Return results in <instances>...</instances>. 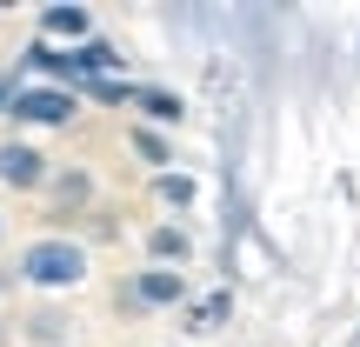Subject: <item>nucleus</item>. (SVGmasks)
Here are the masks:
<instances>
[{"label": "nucleus", "instance_id": "nucleus-8", "mask_svg": "<svg viewBox=\"0 0 360 347\" xmlns=\"http://www.w3.org/2000/svg\"><path fill=\"white\" fill-rule=\"evenodd\" d=\"M80 80H127V53H120L107 34L80 40V47H74V87H80Z\"/></svg>", "mask_w": 360, "mask_h": 347}, {"label": "nucleus", "instance_id": "nucleus-4", "mask_svg": "<svg viewBox=\"0 0 360 347\" xmlns=\"http://www.w3.org/2000/svg\"><path fill=\"white\" fill-rule=\"evenodd\" d=\"M47 174H53V160H47V147H40V141H27V134L0 141V187L40 194V187H47Z\"/></svg>", "mask_w": 360, "mask_h": 347}, {"label": "nucleus", "instance_id": "nucleus-10", "mask_svg": "<svg viewBox=\"0 0 360 347\" xmlns=\"http://www.w3.org/2000/svg\"><path fill=\"white\" fill-rule=\"evenodd\" d=\"M147 194H154L167 214H193V207H200V180H193L187 168H160V174H147Z\"/></svg>", "mask_w": 360, "mask_h": 347}, {"label": "nucleus", "instance_id": "nucleus-13", "mask_svg": "<svg viewBox=\"0 0 360 347\" xmlns=\"http://www.w3.org/2000/svg\"><path fill=\"white\" fill-rule=\"evenodd\" d=\"M127 147H134V160H147V174H160V168H174V141L160 127H141L134 120V134H127Z\"/></svg>", "mask_w": 360, "mask_h": 347}, {"label": "nucleus", "instance_id": "nucleus-19", "mask_svg": "<svg viewBox=\"0 0 360 347\" xmlns=\"http://www.w3.org/2000/svg\"><path fill=\"white\" fill-rule=\"evenodd\" d=\"M347 347H360V327H354V334H347Z\"/></svg>", "mask_w": 360, "mask_h": 347}, {"label": "nucleus", "instance_id": "nucleus-5", "mask_svg": "<svg viewBox=\"0 0 360 347\" xmlns=\"http://www.w3.org/2000/svg\"><path fill=\"white\" fill-rule=\"evenodd\" d=\"M101 27H94V13L80 7V0H53V7L34 13V40H53V47H80V40H94Z\"/></svg>", "mask_w": 360, "mask_h": 347}, {"label": "nucleus", "instance_id": "nucleus-3", "mask_svg": "<svg viewBox=\"0 0 360 347\" xmlns=\"http://www.w3.org/2000/svg\"><path fill=\"white\" fill-rule=\"evenodd\" d=\"M120 314H160V308H187V274L180 267H134L127 281H120Z\"/></svg>", "mask_w": 360, "mask_h": 347}, {"label": "nucleus", "instance_id": "nucleus-11", "mask_svg": "<svg viewBox=\"0 0 360 347\" xmlns=\"http://www.w3.org/2000/svg\"><path fill=\"white\" fill-rule=\"evenodd\" d=\"M134 107H141V127H160V134H167L174 120H187V101H180L174 87H154V80L134 87Z\"/></svg>", "mask_w": 360, "mask_h": 347}, {"label": "nucleus", "instance_id": "nucleus-17", "mask_svg": "<svg viewBox=\"0 0 360 347\" xmlns=\"http://www.w3.org/2000/svg\"><path fill=\"white\" fill-rule=\"evenodd\" d=\"M13 341H20V327H13V314L0 308V347H13Z\"/></svg>", "mask_w": 360, "mask_h": 347}, {"label": "nucleus", "instance_id": "nucleus-9", "mask_svg": "<svg viewBox=\"0 0 360 347\" xmlns=\"http://www.w3.org/2000/svg\"><path fill=\"white\" fill-rule=\"evenodd\" d=\"M141 247H147V267H180L193 254V234H187V220H154L141 234Z\"/></svg>", "mask_w": 360, "mask_h": 347}, {"label": "nucleus", "instance_id": "nucleus-1", "mask_svg": "<svg viewBox=\"0 0 360 347\" xmlns=\"http://www.w3.org/2000/svg\"><path fill=\"white\" fill-rule=\"evenodd\" d=\"M87 274H94V247L80 241V234H40V241H27L20 254H13V281L34 287L40 301L87 287Z\"/></svg>", "mask_w": 360, "mask_h": 347}, {"label": "nucleus", "instance_id": "nucleus-15", "mask_svg": "<svg viewBox=\"0 0 360 347\" xmlns=\"http://www.w3.org/2000/svg\"><path fill=\"white\" fill-rule=\"evenodd\" d=\"M13 94H20V74H13V67H7V61H0V120H7V114H13Z\"/></svg>", "mask_w": 360, "mask_h": 347}, {"label": "nucleus", "instance_id": "nucleus-18", "mask_svg": "<svg viewBox=\"0 0 360 347\" xmlns=\"http://www.w3.org/2000/svg\"><path fill=\"white\" fill-rule=\"evenodd\" d=\"M0 247H7V214H0Z\"/></svg>", "mask_w": 360, "mask_h": 347}, {"label": "nucleus", "instance_id": "nucleus-12", "mask_svg": "<svg viewBox=\"0 0 360 347\" xmlns=\"http://www.w3.org/2000/svg\"><path fill=\"white\" fill-rule=\"evenodd\" d=\"M227 321H233V294H227V287H214V294H193V301H187V327H193V334L227 327Z\"/></svg>", "mask_w": 360, "mask_h": 347}, {"label": "nucleus", "instance_id": "nucleus-6", "mask_svg": "<svg viewBox=\"0 0 360 347\" xmlns=\"http://www.w3.org/2000/svg\"><path fill=\"white\" fill-rule=\"evenodd\" d=\"M47 207L53 214H94V174L80 168V160H53V174H47Z\"/></svg>", "mask_w": 360, "mask_h": 347}, {"label": "nucleus", "instance_id": "nucleus-16", "mask_svg": "<svg viewBox=\"0 0 360 347\" xmlns=\"http://www.w3.org/2000/svg\"><path fill=\"white\" fill-rule=\"evenodd\" d=\"M13 287H20V281H13V260H0V308H7V294H13Z\"/></svg>", "mask_w": 360, "mask_h": 347}, {"label": "nucleus", "instance_id": "nucleus-14", "mask_svg": "<svg viewBox=\"0 0 360 347\" xmlns=\"http://www.w3.org/2000/svg\"><path fill=\"white\" fill-rule=\"evenodd\" d=\"M80 101H101V107H127L134 101V80H80Z\"/></svg>", "mask_w": 360, "mask_h": 347}, {"label": "nucleus", "instance_id": "nucleus-7", "mask_svg": "<svg viewBox=\"0 0 360 347\" xmlns=\"http://www.w3.org/2000/svg\"><path fill=\"white\" fill-rule=\"evenodd\" d=\"M13 327H20L27 347H74V314L60 301H34L27 314H13Z\"/></svg>", "mask_w": 360, "mask_h": 347}, {"label": "nucleus", "instance_id": "nucleus-2", "mask_svg": "<svg viewBox=\"0 0 360 347\" xmlns=\"http://www.w3.org/2000/svg\"><path fill=\"white\" fill-rule=\"evenodd\" d=\"M80 94L74 87H47V80H20V94H13V127L27 134V141H34V134H60V127H74L80 120Z\"/></svg>", "mask_w": 360, "mask_h": 347}]
</instances>
